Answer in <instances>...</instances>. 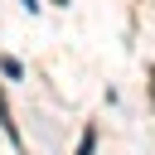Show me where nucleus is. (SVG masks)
I'll return each mask as SVG.
<instances>
[{"label":"nucleus","instance_id":"obj_5","mask_svg":"<svg viewBox=\"0 0 155 155\" xmlns=\"http://www.w3.org/2000/svg\"><path fill=\"white\" fill-rule=\"evenodd\" d=\"M58 5H68V0H58Z\"/></svg>","mask_w":155,"mask_h":155},{"label":"nucleus","instance_id":"obj_4","mask_svg":"<svg viewBox=\"0 0 155 155\" xmlns=\"http://www.w3.org/2000/svg\"><path fill=\"white\" fill-rule=\"evenodd\" d=\"M150 92H155V73H150Z\"/></svg>","mask_w":155,"mask_h":155},{"label":"nucleus","instance_id":"obj_2","mask_svg":"<svg viewBox=\"0 0 155 155\" xmlns=\"http://www.w3.org/2000/svg\"><path fill=\"white\" fill-rule=\"evenodd\" d=\"M0 73H5V78H24V63H19V58H10V53H5V58H0Z\"/></svg>","mask_w":155,"mask_h":155},{"label":"nucleus","instance_id":"obj_1","mask_svg":"<svg viewBox=\"0 0 155 155\" xmlns=\"http://www.w3.org/2000/svg\"><path fill=\"white\" fill-rule=\"evenodd\" d=\"M0 126H5V136L19 145V131H15V116H10V107H5V92H0Z\"/></svg>","mask_w":155,"mask_h":155},{"label":"nucleus","instance_id":"obj_3","mask_svg":"<svg viewBox=\"0 0 155 155\" xmlns=\"http://www.w3.org/2000/svg\"><path fill=\"white\" fill-rule=\"evenodd\" d=\"M92 150H97V126H87L82 140H78V155H92Z\"/></svg>","mask_w":155,"mask_h":155}]
</instances>
